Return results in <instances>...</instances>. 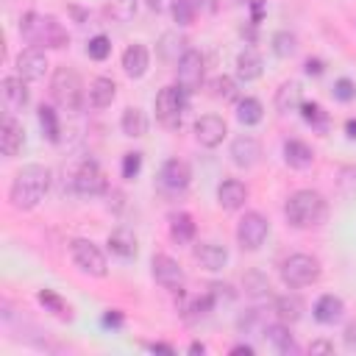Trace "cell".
Returning <instances> with one entry per match:
<instances>
[{"instance_id":"6da1fadb","label":"cell","mask_w":356,"mask_h":356,"mask_svg":"<svg viewBox=\"0 0 356 356\" xmlns=\"http://www.w3.org/2000/svg\"><path fill=\"white\" fill-rule=\"evenodd\" d=\"M47 189H50V170L42 164H25L11 181L8 200L14 209L31 211L39 206V200L47 195Z\"/></svg>"},{"instance_id":"7a4b0ae2","label":"cell","mask_w":356,"mask_h":356,"mask_svg":"<svg viewBox=\"0 0 356 356\" xmlns=\"http://www.w3.org/2000/svg\"><path fill=\"white\" fill-rule=\"evenodd\" d=\"M19 33L33 47H53V50H58V47H67V42H70L67 28L56 17L36 14V11H25L19 17Z\"/></svg>"},{"instance_id":"3957f363","label":"cell","mask_w":356,"mask_h":356,"mask_svg":"<svg viewBox=\"0 0 356 356\" xmlns=\"http://www.w3.org/2000/svg\"><path fill=\"white\" fill-rule=\"evenodd\" d=\"M284 214L292 228H317V225H323V220L328 214V203L314 189H298L289 195Z\"/></svg>"},{"instance_id":"277c9868","label":"cell","mask_w":356,"mask_h":356,"mask_svg":"<svg viewBox=\"0 0 356 356\" xmlns=\"http://www.w3.org/2000/svg\"><path fill=\"white\" fill-rule=\"evenodd\" d=\"M50 95L56 100V106H61L64 111H78L83 103V86L75 70L70 67H56L53 78H50Z\"/></svg>"},{"instance_id":"5b68a950","label":"cell","mask_w":356,"mask_h":356,"mask_svg":"<svg viewBox=\"0 0 356 356\" xmlns=\"http://www.w3.org/2000/svg\"><path fill=\"white\" fill-rule=\"evenodd\" d=\"M320 278V261L314 256H306V253H292L289 259H284L281 264V281L292 289H300V286H309Z\"/></svg>"},{"instance_id":"8992f818","label":"cell","mask_w":356,"mask_h":356,"mask_svg":"<svg viewBox=\"0 0 356 356\" xmlns=\"http://www.w3.org/2000/svg\"><path fill=\"white\" fill-rule=\"evenodd\" d=\"M184 111H186V92L178 83L175 86H164L156 95V120L164 128H178Z\"/></svg>"},{"instance_id":"52a82bcc","label":"cell","mask_w":356,"mask_h":356,"mask_svg":"<svg viewBox=\"0 0 356 356\" xmlns=\"http://www.w3.org/2000/svg\"><path fill=\"white\" fill-rule=\"evenodd\" d=\"M70 253H72V261L81 273L86 275H95V278H103L108 273V264H106V256L103 250L89 242V239H72L70 242Z\"/></svg>"},{"instance_id":"ba28073f","label":"cell","mask_w":356,"mask_h":356,"mask_svg":"<svg viewBox=\"0 0 356 356\" xmlns=\"http://www.w3.org/2000/svg\"><path fill=\"white\" fill-rule=\"evenodd\" d=\"M267 234H270V222H267V217L259 214V211H248V214L239 220V225H236V242H239L245 250H259V248L264 245Z\"/></svg>"},{"instance_id":"9c48e42d","label":"cell","mask_w":356,"mask_h":356,"mask_svg":"<svg viewBox=\"0 0 356 356\" xmlns=\"http://www.w3.org/2000/svg\"><path fill=\"white\" fill-rule=\"evenodd\" d=\"M203 56L197 53V50H186L181 58H178V64H175V72H178V86L186 92V95H192L195 89H200V83H203Z\"/></svg>"},{"instance_id":"30bf717a","label":"cell","mask_w":356,"mask_h":356,"mask_svg":"<svg viewBox=\"0 0 356 356\" xmlns=\"http://www.w3.org/2000/svg\"><path fill=\"white\" fill-rule=\"evenodd\" d=\"M150 267H153V278H156L159 286H164L170 292H181L184 289V270H181V264L172 256L156 253L153 261H150Z\"/></svg>"},{"instance_id":"8fae6325","label":"cell","mask_w":356,"mask_h":356,"mask_svg":"<svg viewBox=\"0 0 356 356\" xmlns=\"http://www.w3.org/2000/svg\"><path fill=\"white\" fill-rule=\"evenodd\" d=\"M72 189L78 195H103L106 192V175L95 161H81L72 172Z\"/></svg>"},{"instance_id":"7c38bea8","label":"cell","mask_w":356,"mask_h":356,"mask_svg":"<svg viewBox=\"0 0 356 356\" xmlns=\"http://www.w3.org/2000/svg\"><path fill=\"white\" fill-rule=\"evenodd\" d=\"M47 56L42 47H25L19 56H17V75H22L25 81H39L44 78L47 72Z\"/></svg>"},{"instance_id":"4fadbf2b","label":"cell","mask_w":356,"mask_h":356,"mask_svg":"<svg viewBox=\"0 0 356 356\" xmlns=\"http://www.w3.org/2000/svg\"><path fill=\"white\" fill-rule=\"evenodd\" d=\"M259 159H261V145H259L256 136L242 134V136H236V139L231 142V161H234L236 167L250 170V167L259 164Z\"/></svg>"},{"instance_id":"5bb4252c","label":"cell","mask_w":356,"mask_h":356,"mask_svg":"<svg viewBox=\"0 0 356 356\" xmlns=\"http://www.w3.org/2000/svg\"><path fill=\"white\" fill-rule=\"evenodd\" d=\"M159 181H161V186L170 189V192H184V189L189 186V181H192V170H189V164L181 161V159H167V161L161 164Z\"/></svg>"},{"instance_id":"9a60e30c","label":"cell","mask_w":356,"mask_h":356,"mask_svg":"<svg viewBox=\"0 0 356 356\" xmlns=\"http://www.w3.org/2000/svg\"><path fill=\"white\" fill-rule=\"evenodd\" d=\"M228 128H225V120L217 117V114H203L197 122H195V136L203 147H217L222 139H225Z\"/></svg>"},{"instance_id":"2e32d148","label":"cell","mask_w":356,"mask_h":356,"mask_svg":"<svg viewBox=\"0 0 356 356\" xmlns=\"http://www.w3.org/2000/svg\"><path fill=\"white\" fill-rule=\"evenodd\" d=\"M22 145H25V131H22V125H19L11 114H6V120H3V125H0V150H3V156H6V159H14V156L22 150Z\"/></svg>"},{"instance_id":"e0dca14e","label":"cell","mask_w":356,"mask_h":356,"mask_svg":"<svg viewBox=\"0 0 356 356\" xmlns=\"http://www.w3.org/2000/svg\"><path fill=\"white\" fill-rule=\"evenodd\" d=\"M0 95H3V103H6L8 111L25 108V106H28V86H25V78H22V75H8V78H3Z\"/></svg>"},{"instance_id":"ac0fdd59","label":"cell","mask_w":356,"mask_h":356,"mask_svg":"<svg viewBox=\"0 0 356 356\" xmlns=\"http://www.w3.org/2000/svg\"><path fill=\"white\" fill-rule=\"evenodd\" d=\"M147 67H150V53H147V47L139 44V42L128 44L125 53H122V70H125V75H128V78H142V75L147 72Z\"/></svg>"},{"instance_id":"d6986e66","label":"cell","mask_w":356,"mask_h":356,"mask_svg":"<svg viewBox=\"0 0 356 356\" xmlns=\"http://www.w3.org/2000/svg\"><path fill=\"white\" fill-rule=\"evenodd\" d=\"M217 200H220L222 209L236 211V209H242L245 200H248V186H245L242 181H236V178H228V181H222V184L217 186Z\"/></svg>"},{"instance_id":"ffe728a7","label":"cell","mask_w":356,"mask_h":356,"mask_svg":"<svg viewBox=\"0 0 356 356\" xmlns=\"http://www.w3.org/2000/svg\"><path fill=\"white\" fill-rule=\"evenodd\" d=\"M195 261L203 267V270H222L225 261H228V250L217 242H200L195 245Z\"/></svg>"},{"instance_id":"44dd1931","label":"cell","mask_w":356,"mask_h":356,"mask_svg":"<svg viewBox=\"0 0 356 356\" xmlns=\"http://www.w3.org/2000/svg\"><path fill=\"white\" fill-rule=\"evenodd\" d=\"M342 314H345L342 298H337V295H320V298H317V303H314V320H317V323L334 325V323L342 320Z\"/></svg>"},{"instance_id":"7402d4cb","label":"cell","mask_w":356,"mask_h":356,"mask_svg":"<svg viewBox=\"0 0 356 356\" xmlns=\"http://www.w3.org/2000/svg\"><path fill=\"white\" fill-rule=\"evenodd\" d=\"M303 103V86L298 81H284L275 92V108L281 114H289V111H298Z\"/></svg>"},{"instance_id":"603a6c76","label":"cell","mask_w":356,"mask_h":356,"mask_svg":"<svg viewBox=\"0 0 356 356\" xmlns=\"http://www.w3.org/2000/svg\"><path fill=\"white\" fill-rule=\"evenodd\" d=\"M284 161L295 170H306L314 161V150L300 139H286L284 142Z\"/></svg>"},{"instance_id":"cb8c5ba5","label":"cell","mask_w":356,"mask_h":356,"mask_svg":"<svg viewBox=\"0 0 356 356\" xmlns=\"http://www.w3.org/2000/svg\"><path fill=\"white\" fill-rule=\"evenodd\" d=\"M261 67H264V61H261V56L253 47H245L236 56V75H239V81H256L261 75Z\"/></svg>"},{"instance_id":"d4e9b609","label":"cell","mask_w":356,"mask_h":356,"mask_svg":"<svg viewBox=\"0 0 356 356\" xmlns=\"http://www.w3.org/2000/svg\"><path fill=\"white\" fill-rule=\"evenodd\" d=\"M114 97H117V83H114L111 78H95V81L89 83V103H92L95 108L111 106Z\"/></svg>"},{"instance_id":"484cf974","label":"cell","mask_w":356,"mask_h":356,"mask_svg":"<svg viewBox=\"0 0 356 356\" xmlns=\"http://www.w3.org/2000/svg\"><path fill=\"white\" fill-rule=\"evenodd\" d=\"M264 337L273 342V348H275L278 353H295V350H298V345H295V339H292V334H289V325L281 323V320L264 325Z\"/></svg>"},{"instance_id":"4316f807","label":"cell","mask_w":356,"mask_h":356,"mask_svg":"<svg viewBox=\"0 0 356 356\" xmlns=\"http://www.w3.org/2000/svg\"><path fill=\"white\" fill-rule=\"evenodd\" d=\"M273 309H275L278 320L286 323V325H292V323H298L303 317V300L298 295H281V298H275V306Z\"/></svg>"},{"instance_id":"83f0119b","label":"cell","mask_w":356,"mask_h":356,"mask_svg":"<svg viewBox=\"0 0 356 356\" xmlns=\"http://www.w3.org/2000/svg\"><path fill=\"white\" fill-rule=\"evenodd\" d=\"M120 128H122L125 136H134V139H136V136H145V134H147V117H145V111L136 108V106H128V108L122 111Z\"/></svg>"},{"instance_id":"f1b7e54d","label":"cell","mask_w":356,"mask_h":356,"mask_svg":"<svg viewBox=\"0 0 356 356\" xmlns=\"http://www.w3.org/2000/svg\"><path fill=\"white\" fill-rule=\"evenodd\" d=\"M108 248H111V253H117L122 259L136 256V236H134V231H128V228L111 231L108 234Z\"/></svg>"},{"instance_id":"f546056e","label":"cell","mask_w":356,"mask_h":356,"mask_svg":"<svg viewBox=\"0 0 356 356\" xmlns=\"http://www.w3.org/2000/svg\"><path fill=\"white\" fill-rule=\"evenodd\" d=\"M170 236L184 245V242H192L195 239V222L186 211H178V214H170Z\"/></svg>"},{"instance_id":"4dcf8cb0","label":"cell","mask_w":356,"mask_h":356,"mask_svg":"<svg viewBox=\"0 0 356 356\" xmlns=\"http://www.w3.org/2000/svg\"><path fill=\"white\" fill-rule=\"evenodd\" d=\"M186 42H184V36H178V33H164L161 36V44H159V56L164 58V61H170V64H178V58L189 50V47H184Z\"/></svg>"},{"instance_id":"1f68e13d","label":"cell","mask_w":356,"mask_h":356,"mask_svg":"<svg viewBox=\"0 0 356 356\" xmlns=\"http://www.w3.org/2000/svg\"><path fill=\"white\" fill-rule=\"evenodd\" d=\"M261 117H264V108H261V103H259L256 97H242V100H236V120H239L242 125H259Z\"/></svg>"},{"instance_id":"d6a6232c","label":"cell","mask_w":356,"mask_h":356,"mask_svg":"<svg viewBox=\"0 0 356 356\" xmlns=\"http://www.w3.org/2000/svg\"><path fill=\"white\" fill-rule=\"evenodd\" d=\"M36 300L44 306V312H53L56 317L70 320V306H67V300H64L61 295H56L53 289H39V292H36Z\"/></svg>"},{"instance_id":"836d02e7","label":"cell","mask_w":356,"mask_h":356,"mask_svg":"<svg viewBox=\"0 0 356 356\" xmlns=\"http://www.w3.org/2000/svg\"><path fill=\"white\" fill-rule=\"evenodd\" d=\"M39 125H42V134L50 139V142H58L61 139V125H58V114L53 106H39Z\"/></svg>"},{"instance_id":"e575fe53","label":"cell","mask_w":356,"mask_h":356,"mask_svg":"<svg viewBox=\"0 0 356 356\" xmlns=\"http://www.w3.org/2000/svg\"><path fill=\"white\" fill-rule=\"evenodd\" d=\"M136 14V0H108L106 3V17L114 22H128Z\"/></svg>"},{"instance_id":"d590c367","label":"cell","mask_w":356,"mask_h":356,"mask_svg":"<svg viewBox=\"0 0 356 356\" xmlns=\"http://www.w3.org/2000/svg\"><path fill=\"white\" fill-rule=\"evenodd\" d=\"M295 50H298V39H295V33H289V31H278V33H273V53H275L278 58H289Z\"/></svg>"},{"instance_id":"8d00e7d4","label":"cell","mask_w":356,"mask_h":356,"mask_svg":"<svg viewBox=\"0 0 356 356\" xmlns=\"http://www.w3.org/2000/svg\"><path fill=\"white\" fill-rule=\"evenodd\" d=\"M300 117H303L312 128H320V131L328 128V114L323 111L320 103H300Z\"/></svg>"},{"instance_id":"74e56055","label":"cell","mask_w":356,"mask_h":356,"mask_svg":"<svg viewBox=\"0 0 356 356\" xmlns=\"http://www.w3.org/2000/svg\"><path fill=\"white\" fill-rule=\"evenodd\" d=\"M200 6H203V0H178L175 8H172L175 22H178V25H189V22L195 19V14L200 11Z\"/></svg>"},{"instance_id":"f35d334b","label":"cell","mask_w":356,"mask_h":356,"mask_svg":"<svg viewBox=\"0 0 356 356\" xmlns=\"http://www.w3.org/2000/svg\"><path fill=\"white\" fill-rule=\"evenodd\" d=\"M86 56H89V58H95V61H106V58L111 56V39H108V36H103V33L92 36V39H89V44H86Z\"/></svg>"},{"instance_id":"ab89813d","label":"cell","mask_w":356,"mask_h":356,"mask_svg":"<svg viewBox=\"0 0 356 356\" xmlns=\"http://www.w3.org/2000/svg\"><path fill=\"white\" fill-rule=\"evenodd\" d=\"M211 95H214L217 100H236V83H234V78L217 75V78L211 81Z\"/></svg>"},{"instance_id":"60d3db41","label":"cell","mask_w":356,"mask_h":356,"mask_svg":"<svg viewBox=\"0 0 356 356\" xmlns=\"http://www.w3.org/2000/svg\"><path fill=\"white\" fill-rule=\"evenodd\" d=\"M245 292L253 295V298H259V295H267L270 292V284H267V278L261 273H248L245 275Z\"/></svg>"},{"instance_id":"b9f144b4","label":"cell","mask_w":356,"mask_h":356,"mask_svg":"<svg viewBox=\"0 0 356 356\" xmlns=\"http://www.w3.org/2000/svg\"><path fill=\"white\" fill-rule=\"evenodd\" d=\"M139 170H142V153H125L122 156V178L134 181L139 175Z\"/></svg>"},{"instance_id":"7bdbcfd3","label":"cell","mask_w":356,"mask_h":356,"mask_svg":"<svg viewBox=\"0 0 356 356\" xmlns=\"http://www.w3.org/2000/svg\"><path fill=\"white\" fill-rule=\"evenodd\" d=\"M334 97L342 100V103L353 100V97H356V83H353L350 78H339V81L334 83Z\"/></svg>"},{"instance_id":"ee69618b","label":"cell","mask_w":356,"mask_h":356,"mask_svg":"<svg viewBox=\"0 0 356 356\" xmlns=\"http://www.w3.org/2000/svg\"><path fill=\"white\" fill-rule=\"evenodd\" d=\"M122 312H117V309H108L106 314H103V325H111V328H120L122 325Z\"/></svg>"},{"instance_id":"f6af8a7d","label":"cell","mask_w":356,"mask_h":356,"mask_svg":"<svg viewBox=\"0 0 356 356\" xmlns=\"http://www.w3.org/2000/svg\"><path fill=\"white\" fill-rule=\"evenodd\" d=\"M175 3H178V0H147V6H150L153 11H159V14L172 11V8H175Z\"/></svg>"},{"instance_id":"bcb514c9","label":"cell","mask_w":356,"mask_h":356,"mask_svg":"<svg viewBox=\"0 0 356 356\" xmlns=\"http://www.w3.org/2000/svg\"><path fill=\"white\" fill-rule=\"evenodd\" d=\"M303 70H306L309 75H320V72H323V61H320V58H306Z\"/></svg>"},{"instance_id":"7dc6e473","label":"cell","mask_w":356,"mask_h":356,"mask_svg":"<svg viewBox=\"0 0 356 356\" xmlns=\"http://www.w3.org/2000/svg\"><path fill=\"white\" fill-rule=\"evenodd\" d=\"M147 350H153V353H167V356H172V353H175V348H172V345H167V342H150V345H147Z\"/></svg>"},{"instance_id":"c3c4849f","label":"cell","mask_w":356,"mask_h":356,"mask_svg":"<svg viewBox=\"0 0 356 356\" xmlns=\"http://www.w3.org/2000/svg\"><path fill=\"white\" fill-rule=\"evenodd\" d=\"M312 353H331L334 350V345L331 342H325V339H317V342H312V348H309Z\"/></svg>"},{"instance_id":"681fc988","label":"cell","mask_w":356,"mask_h":356,"mask_svg":"<svg viewBox=\"0 0 356 356\" xmlns=\"http://www.w3.org/2000/svg\"><path fill=\"white\" fill-rule=\"evenodd\" d=\"M345 345H348V348H356V323L345 328Z\"/></svg>"},{"instance_id":"f907efd6","label":"cell","mask_w":356,"mask_h":356,"mask_svg":"<svg viewBox=\"0 0 356 356\" xmlns=\"http://www.w3.org/2000/svg\"><path fill=\"white\" fill-rule=\"evenodd\" d=\"M242 353L245 356H253V345H234L231 348V356H242Z\"/></svg>"},{"instance_id":"816d5d0a","label":"cell","mask_w":356,"mask_h":356,"mask_svg":"<svg viewBox=\"0 0 356 356\" xmlns=\"http://www.w3.org/2000/svg\"><path fill=\"white\" fill-rule=\"evenodd\" d=\"M345 134H348L350 139H356V120H348V122H345Z\"/></svg>"},{"instance_id":"f5cc1de1","label":"cell","mask_w":356,"mask_h":356,"mask_svg":"<svg viewBox=\"0 0 356 356\" xmlns=\"http://www.w3.org/2000/svg\"><path fill=\"white\" fill-rule=\"evenodd\" d=\"M203 350H206L203 342H192V345H189V353H203Z\"/></svg>"}]
</instances>
